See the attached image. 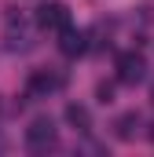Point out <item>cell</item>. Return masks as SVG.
Returning a JSON list of instances; mask_svg holds the SVG:
<instances>
[{
    "mask_svg": "<svg viewBox=\"0 0 154 157\" xmlns=\"http://www.w3.org/2000/svg\"><path fill=\"white\" fill-rule=\"evenodd\" d=\"M114 132H117V139H132V135L140 132V113H125V117H117Z\"/></svg>",
    "mask_w": 154,
    "mask_h": 157,
    "instance_id": "7",
    "label": "cell"
},
{
    "mask_svg": "<svg viewBox=\"0 0 154 157\" xmlns=\"http://www.w3.org/2000/svg\"><path fill=\"white\" fill-rule=\"evenodd\" d=\"M66 121H70L74 128H81V132H84V128L92 124V117H88V110H84V106H77V102H70V106H66Z\"/></svg>",
    "mask_w": 154,
    "mask_h": 157,
    "instance_id": "8",
    "label": "cell"
},
{
    "mask_svg": "<svg viewBox=\"0 0 154 157\" xmlns=\"http://www.w3.org/2000/svg\"><path fill=\"white\" fill-rule=\"evenodd\" d=\"M99 102H114V88L110 84H99Z\"/></svg>",
    "mask_w": 154,
    "mask_h": 157,
    "instance_id": "9",
    "label": "cell"
},
{
    "mask_svg": "<svg viewBox=\"0 0 154 157\" xmlns=\"http://www.w3.org/2000/svg\"><path fill=\"white\" fill-rule=\"evenodd\" d=\"M147 77V59L140 51H121L117 55V80L121 84H140Z\"/></svg>",
    "mask_w": 154,
    "mask_h": 157,
    "instance_id": "2",
    "label": "cell"
},
{
    "mask_svg": "<svg viewBox=\"0 0 154 157\" xmlns=\"http://www.w3.org/2000/svg\"><path fill=\"white\" fill-rule=\"evenodd\" d=\"M7 48H30V33H26V26L22 22H7Z\"/></svg>",
    "mask_w": 154,
    "mask_h": 157,
    "instance_id": "6",
    "label": "cell"
},
{
    "mask_svg": "<svg viewBox=\"0 0 154 157\" xmlns=\"http://www.w3.org/2000/svg\"><path fill=\"white\" fill-rule=\"evenodd\" d=\"M84 48H88V37L81 33V29H63L59 33V51L66 55V59H77V55H84Z\"/></svg>",
    "mask_w": 154,
    "mask_h": 157,
    "instance_id": "4",
    "label": "cell"
},
{
    "mask_svg": "<svg viewBox=\"0 0 154 157\" xmlns=\"http://www.w3.org/2000/svg\"><path fill=\"white\" fill-rule=\"evenodd\" d=\"M37 26L44 33H63V29H70L74 22H70V7L63 4V0H48V4H40L37 7Z\"/></svg>",
    "mask_w": 154,
    "mask_h": 157,
    "instance_id": "1",
    "label": "cell"
},
{
    "mask_svg": "<svg viewBox=\"0 0 154 157\" xmlns=\"http://www.w3.org/2000/svg\"><path fill=\"white\" fill-rule=\"evenodd\" d=\"M59 84H63V80L55 77V73H48V70H37V73L30 77V95H33V99H44V95H51Z\"/></svg>",
    "mask_w": 154,
    "mask_h": 157,
    "instance_id": "5",
    "label": "cell"
},
{
    "mask_svg": "<svg viewBox=\"0 0 154 157\" xmlns=\"http://www.w3.org/2000/svg\"><path fill=\"white\" fill-rule=\"evenodd\" d=\"M26 146H30L33 154L48 150V146H55V124H51L48 117H37L30 128H26Z\"/></svg>",
    "mask_w": 154,
    "mask_h": 157,
    "instance_id": "3",
    "label": "cell"
}]
</instances>
